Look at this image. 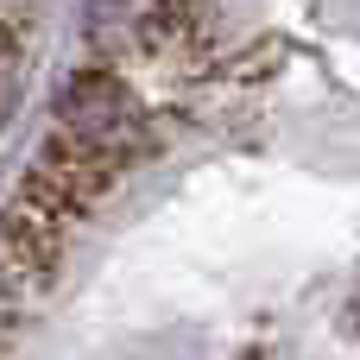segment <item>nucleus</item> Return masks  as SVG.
I'll return each instance as SVG.
<instances>
[{"mask_svg": "<svg viewBox=\"0 0 360 360\" xmlns=\"http://www.w3.org/2000/svg\"><path fill=\"white\" fill-rule=\"evenodd\" d=\"M114 184H120V165H114L101 146H82V139L51 133V146L38 152V165L19 177V196H13V202H25V209H38L44 221L70 228L76 215H95Z\"/></svg>", "mask_w": 360, "mask_h": 360, "instance_id": "nucleus-1", "label": "nucleus"}]
</instances>
